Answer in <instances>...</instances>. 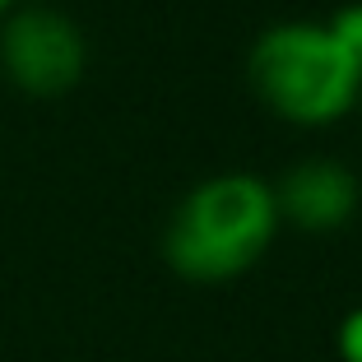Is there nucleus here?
<instances>
[{
  "instance_id": "f257e3e1",
  "label": "nucleus",
  "mask_w": 362,
  "mask_h": 362,
  "mask_svg": "<svg viewBox=\"0 0 362 362\" xmlns=\"http://www.w3.org/2000/svg\"><path fill=\"white\" fill-rule=\"evenodd\" d=\"M279 209L269 181L256 172H218L181 195L163 233V260L186 284L242 279L269 251Z\"/></svg>"
},
{
  "instance_id": "f03ea898",
  "label": "nucleus",
  "mask_w": 362,
  "mask_h": 362,
  "mask_svg": "<svg viewBox=\"0 0 362 362\" xmlns=\"http://www.w3.org/2000/svg\"><path fill=\"white\" fill-rule=\"evenodd\" d=\"M246 75L260 103L293 126H330L358 107L362 70L316 19H284L251 42Z\"/></svg>"
},
{
  "instance_id": "7ed1b4c3",
  "label": "nucleus",
  "mask_w": 362,
  "mask_h": 362,
  "mask_svg": "<svg viewBox=\"0 0 362 362\" xmlns=\"http://www.w3.org/2000/svg\"><path fill=\"white\" fill-rule=\"evenodd\" d=\"M0 70L28 98L70 93L88 70L84 28L52 5H14L0 19Z\"/></svg>"
},
{
  "instance_id": "20e7f679",
  "label": "nucleus",
  "mask_w": 362,
  "mask_h": 362,
  "mask_svg": "<svg viewBox=\"0 0 362 362\" xmlns=\"http://www.w3.org/2000/svg\"><path fill=\"white\" fill-rule=\"evenodd\" d=\"M279 223H293L302 233H339L362 204V181L339 158H302L269 181Z\"/></svg>"
},
{
  "instance_id": "39448f33",
  "label": "nucleus",
  "mask_w": 362,
  "mask_h": 362,
  "mask_svg": "<svg viewBox=\"0 0 362 362\" xmlns=\"http://www.w3.org/2000/svg\"><path fill=\"white\" fill-rule=\"evenodd\" d=\"M325 28L334 33V42L349 52V61L362 70V0H349V5H339V10L325 19Z\"/></svg>"
},
{
  "instance_id": "423d86ee",
  "label": "nucleus",
  "mask_w": 362,
  "mask_h": 362,
  "mask_svg": "<svg viewBox=\"0 0 362 362\" xmlns=\"http://www.w3.org/2000/svg\"><path fill=\"white\" fill-rule=\"evenodd\" d=\"M334 344H339V358H344V362H362V307H353L349 316L339 320V334H334Z\"/></svg>"
},
{
  "instance_id": "0eeeda50",
  "label": "nucleus",
  "mask_w": 362,
  "mask_h": 362,
  "mask_svg": "<svg viewBox=\"0 0 362 362\" xmlns=\"http://www.w3.org/2000/svg\"><path fill=\"white\" fill-rule=\"evenodd\" d=\"M14 5H19V0H0V19H5V14H10Z\"/></svg>"
},
{
  "instance_id": "6e6552de",
  "label": "nucleus",
  "mask_w": 362,
  "mask_h": 362,
  "mask_svg": "<svg viewBox=\"0 0 362 362\" xmlns=\"http://www.w3.org/2000/svg\"><path fill=\"white\" fill-rule=\"evenodd\" d=\"M358 103H362V93H358Z\"/></svg>"
}]
</instances>
